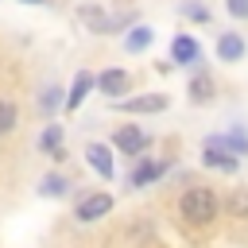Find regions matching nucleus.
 Wrapping results in <instances>:
<instances>
[{"label": "nucleus", "mask_w": 248, "mask_h": 248, "mask_svg": "<svg viewBox=\"0 0 248 248\" xmlns=\"http://www.w3.org/2000/svg\"><path fill=\"white\" fill-rule=\"evenodd\" d=\"M221 205L229 209V217L248 221V186H232V190H229V198H225Z\"/></svg>", "instance_id": "dca6fc26"}, {"label": "nucleus", "mask_w": 248, "mask_h": 248, "mask_svg": "<svg viewBox=\"0 0 248 248\" xmlns=\"http://www.w3.org/2000/svg\"><path fill=\"white\" fill-rule=\"evenodd\" d=\"M151 39H155V31H151L147 23H132L128 35H124V50H128V54H140V50L151 46Z\"/></svg>", "instance_id": "4468645a"}, {"label": "nucleus", "mask_w": 248, "mask_h": 248, "mask_svg": "<svg viewBox=\"0 0 248 248\" xmlns=\"http://www.w3.org/2000/svg\"><path fill=\"white\" fill-rule=\"evenodd\" d=\"M213 140H217L221 147H229L236 159H244V155H248V132H244V124H232L229 132H213Z\"/></svg>", "instance_id": "ddd939ff"}, {"label": "nucleus", "mask_w": 248, "mask_h": 248, "mask_svg": "<svg viewBox=\"0 0 248 248\" xmlns=\"http://www.w3.org/2000/svg\"><path fill=\"white\" fill-rule=\"evenodd\" d=\"M16 124H19V108H16V101L0 97V140H4V136H12V132H16Z\"/></svg>", "instance_id": "a211bd4d"}, {"label": "nucleus", "mask_w": 248, "mask_h": 248, "mask_svg": "<svg viewBox=\"0 0 248 248\" xmlns=\"http://www.w3.org/2000/svg\"><path fill=\"white\" fill-rule=\"evenodd\" d=\"M186 93H190V101H194V105H209V101L217 97V81H213V78L202 70V74H194V78H190Z\"/></svg>", "instance_id": "f8f14e48"}, {"label": "nucleus", "mask_w": 248, "mask_h": 248, "mask_svg": "<svg viewBox=\"0 0 248 248\" xmlns=\"http://www.w3.org/2000/svg\"><path fill=\"white\" fill-rule=\"evenodd\" d=\"M58 105H66L62 89H58V85H46V89H43V97H39V108H43V112H54Z\"/></svg>", "instance_id": "aec40b11"}, {"label": "nucleus", "mask_w": 248, "mask_h": 248, "mask_svg": "<svg viewBox=\"0 0 248 248\" xmlns=\"http://www.w3.org/2000/svg\"><path fill=\"white\" fill-rule=\"evenodd\" d=\"M39 151L43 155H58V151H66V136H62V124H46L43 132H39Z\"/></svg>", "instance_id": "2eb2a0df"}, {"label": "nucleus", "mask_w": 248, "mask_h": 248, "mask_svg": "<svg viewBox=\"0 0 248 248\" xmlns=\"http://www.w3.org/2000/svg\"><path fill=\"white\" fill-rule=\"evenodd\" d=\"M93 85H97V74H89V70H78L74 74V81H70V89H66V112H74V108H81L85 105V97L93 93Z\"/></svg>", "instance_id": "9d476101"}, {"label": "nucleus", "mask_w": 248, "mask_h": 248, "mask_svg": "<svg viewBox=\"0 0 248 248\" xmlns=\"http://www.w3.org/2000/svg\"><path fill=\"white\" fill-rule=\"evenodd\" d=\"M244 54H248V43H244L240 31H221V35H217V58H221V62L232 66V62H240Z\"/></svg>", "instance_id": "9b49d317"}, {"label": "nucleus", "mask_w": 248, "mask_h": 248, "mask_svg": "<svg viewBox=\"0 0 248 248\" xmlns=\"http://www.w3.org/2000/svg\"><path fill=\"white\" fill-rule=\"evenodd\" d=\"M147 147H151V136H147L140 124H120V128L112 132V151H120V155H128V159H140Z\"/></svg>", "instance_id": "f03ea898"}, {"label": "nucleus", "mask_w": 248, "mask_h": 248, "mask_svg": "<svg viewBox=\"0 0 248 248\" xmlns=\"http://www.w3.org/2000/svg\"><path fill=\"white\" fill-rule=\"evenodd\" d=\"M167 170H170V159H147V155H140L136 167H132V174H128V186L132 190H143V186L159 182Z\"/></svg>", "instance_id": "423d86ee"}, {"label": "nucleus", "mask_w": 248, "mask_h": 248, "mask_svg": "<svg viewBox=\"0 0 248 248\" xmlns=\"http://www.w3.org/2000/svg\"><path fill=\"white\" fill-rule=\"evenodd\" d=\"M221 198H217V190L213 186H205V182H198V186H186L182 190V198H178V217L186 221V225H194V229H209L217 217H221Z\"/></svg>", "instance_id": "f257e3e1"}, {"label": "nucleus", "mask_w": 248, "mask_h": 248, "mask_svg": "<svg viewBox=\"0 0 248 248\" xmlns=\"http://www.w3.org/2000/svg\"><path fill=\"white\" fill-rule=\"evenodd\" d=\"M85 163H89V170H97V178H112L116 174V163H112V147L108 143H85Z\"/></svg>", "instance_id": "1a4fd4ad"}, {"label": "nucleus", "mask_w": 248, "mask_h": 248, "mask_svg": "<svg viewBox=\"0 0 248 248\" xmlns=\"http://www.w3.org/2000/svg\"><path fill=\"white\" fill-rule=\"evenodd\" d=\"M225 8L232 19H248V0H225Z\"/></svg>", "instance_id": "412c9836"}, {"label": "nucleus", "mask_w": 248, "mask_h": 248, "mask_svg": "<svg viewBox=\"0 0 248 248\" xmlns=\"http://www.w3.org/2000/svg\"><path fill=\"white\" fill-rule=\"evenodd\" d=\"M39 194H43V198H66V194H70V178L58 174V170H50V174H43Z\"/></svg>", "instance_id": "f3484780"}, {"label": "nucleus", "mask_w": 248, "mask_h": 248, "mask_svg": "<svg viewBox=\"0 0 248 248\" xmlns=\"http://www.w3.org/2000/svg\"><path fill=\"white\" fill-rule=\"evenodd\" d=\"M198 62H202V43L190 31L174 35L170 39V66H198Z\"/></svg>", "instance_id": "0eeeda50"}, {"label": "nucleus", "mask_w": 248, "mask_h": 248, "mask_svg": "<svg viewBox=\"0 0 248 248\" xmlns=\"http://www.w3.org/2000/svg\"><path fill=\"white\" fill-rule=\"evenodd\" d=\"M112 194L108 190H93V194H85L78 205H74V221H81V225H93V221H101V217H108L112 213Z\"/></svg>", "instance_id": "7ed1b4c3"}, {"label": "nucleus", "mask_w": 248, "mask_h": 248, "mask_svg": "<svg viewBox=\"0 0 248 248\" xmlns=\"http://www.w3.org/2000/svg\"><path fill=\"white\" fill-rule=\"evenodd\" d=\"M202 167H209V170H217V174H236V170H240V159H236L229 147H221L213 136H205V143H202Z\"/></svg>", "instance_id": "39448f33"}, {"label": "nucleus", "mask_w": 248, "mask_h": 248, "mask_svg": "<svg viewBox=\"0 0 248 248\" xmlns=\"http://www.w3.org/2000/svg\"><path fill=\"white\" fill-rule=\"evenodd\" d=\"M182 16H186L190 23H209V19H213V16H209V8H205V4H198V0H186V4H182Z\"/></svg>", "instance_id": "6ab92c4d"}, {"label": "nucleus", "mask_w": 248, "mask_h": 248, "mask_svg": "<svg viewBox=\"0 0 248 248\" xmlns=\"http://www.w3.org/2000/svg\"><path fill=\"white\" fill-rule=\"evenodd\" d=\"M120 112H128V116H155V112H167V105H170V97L167 93H140V97H120V101H112Z\"/></svg>", "instance_id": "20e7f679"}, {"label": "nucleus", "mask_w": 248, "mask_h": 248, "mask_svg": "<svg viewBox=\"0 0 248 248\" xmlns=\"http://www.w3.org/2000/svg\"><path fill=\"white\" fill-rule=\"evenodd\" d=\"M23 4H46V0H23Z\"/></svg>", "instance_id": "4be33fe9"}, {"label": "nucleus", "mask_w": 248, "mask_h": 248, "mask_svg": "<svg viewBox=\"0 0 248 248\" xmlns=\"http://www.w3.org/2000/svg\"><path fill=\"white\" fill-rule=\"evenodd\" d=\"M97 89H101L108 101H120V97L132 89V74H128V70H120V66H108V70H101V74H97Z\"/></svg>", "instance_id": "6e6552de"}]
</instances>
